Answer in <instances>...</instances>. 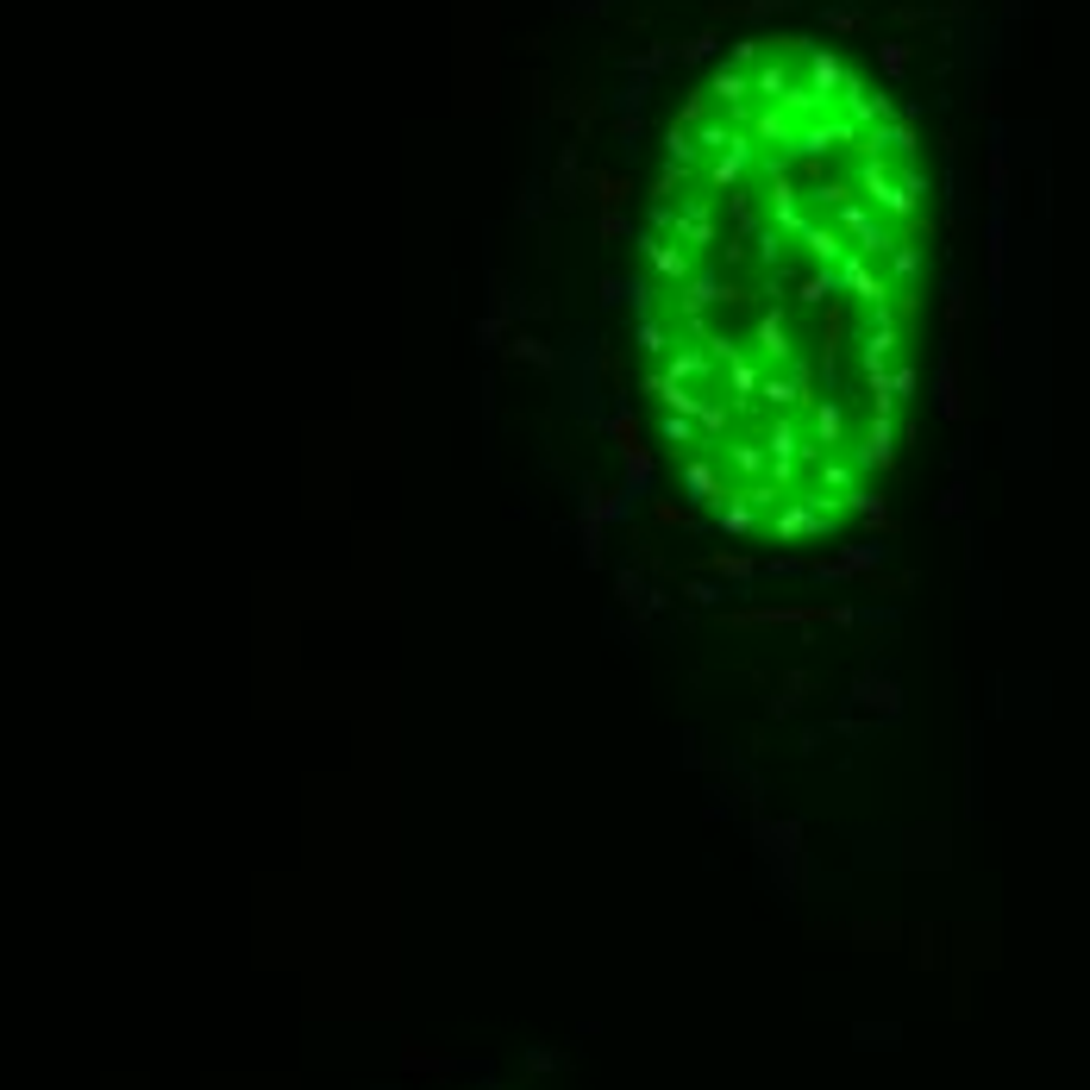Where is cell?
I'll return each mask as SVG.
<instances>
[{
	"label": "cell",
	"mask_w": 1090,
	"mask_h": 1090,
	"mask_svg": "<svg viewBox=\"0 0 1090 1090\" xmlns=\"http://www.w3.org/2000/svg\"><path fill=\"white\" fill-rule=\"evenodd\" d=\"M921 176L846 63L765 44L671 132L646 257V408L683 495L758 545L878 508L915 401Z\"/></svg>",
	"instance_id": "obj_1"
}]
</instances>
